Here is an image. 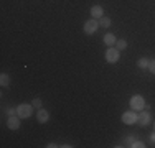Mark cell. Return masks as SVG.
<instances>
[{
	"instance_id": "obj_1",
	"label": "cell",
	"mask_w": 155,
	"mask_h": 148,
	"mask_svg": "<svg viewBox=\"0 0 155 148\" xmlns=\"http://www.w3.org/2000/svg\"><path fill=\"white\" fill-rule=\"evenodd\" d=\"M33 114V105L31 104H20L17 107V115L20 118H30Z\"/></svg>"
},
{
	"instance_id": "obj_2",
	"label": "cell",
	"mask_w": 155,
	"mask_h": 148,
	"mask_svg": "<svg viewBox=\"0 0 155 148\" xmlns=\"http://www.w3.org/2000/svg\"><path fill=\"white\" fill-rule=\"evenodd\" d=\"M119 58H120L119 50L114 48V46H109V50L106 51V61L110 63V64H116V63L119 61Z\"/></svg>"
},
{
	"instance_id": "obj_3",
	"label": "cell",
	"mask_w": 155,
	"mask_h": 148,
	"mask_svg": "<svg viewBox=\"0 0 155 148\" xmlns=\"http://www.w3.org/2000/svg\"><path fill=\"white\" fill-rule=\"evenodd\" d=\"M130 107L132 110H143V107H145V99L142 97V95H132L130 99Z\"/></svg>"
},
{
	"instance_id": "obj_4",
	"label": "cell",
	"mask_w": 155,
	"mask_h": 148,
	"mask_svg": "<svg viewBox=\"0 0 155 148\" xmlns=\"http://www.w3.org/2000/svg\"><path fill=\"white\" fill-rule=\"evenodd\" d=\"M97 28H99V21L96 20V18H91V20H87L86 23H84V33H86V35H94Z\"/></svg>"
},
{
	"instance_id": "obj_5",
	"label": "cell",
	"mask_w": 155,
	"mask_h": 148,
	"mask_svg": "<svg viewBox=\"0 0 155 148\" xmlns=\"http://www.w3.org/2000/svg\"><path fill=\"white\" fill-rule=\"evenodd\" d=\"M137 118H139V115L135 114V110H130V112H124L122 114V122L125 125L137 124Z\"/></svg>"
},
{
	"instance_id": "obj_6",
	"label": "cell",
	"mask_w": 155,
	"mask_h": 148,
	"mask_svg": "<svg viewBox=\"0 0 155 148\" xmlns=\"http://www.w3.org/2000/svg\"><path fill=\"white\" fill-rule=\"evenodd\" d=\"M150 120H152V115H150L149 110H140V115L137 118V124H140L142 127H147V125L150 124Z\"/></svg>"
},
{
	"instance_id": "obj_7",
	"label": "cell",
	"mask_w": 155,
	"mask_h": 148,
	"mask_svg": "<svg viewBox=\"0 0 155 148\" xmlns=\"http://www.w3.org/2000/svg\"><path fill=\"white\" fill-rule=\"evenodd\" d=\"M7 127H8L10 130H18V128H20V117L18 115L8 117V120H7Z\"/></svg>"
},
{
	"instance_id": "obj_8",
	"label": "cell",
	"mask_w": 155,
	"mask_h": 148,
	"mask_svg": "<svg viewBox=\"0 0 155 148\" xmlns=\"http://www.w3.org/2000/svg\"><path fill=\"white\" fill-rule=\"evenodd\" d=\"M36 120H38L40 124H46V122L50 120V112H48V110H45V109H38Z\"/></svg>"
},
{
	"instance_id": "obj_9",
	"label": "cell",
	"mask_w": 155,
	"mask_h": 148,
	"mask_svg": "<svg viewBox=\"0 0 155 148\" xmlns=\"http://www.w3.org/2000/svg\"><path fill=\"white\" fill-rule=\"evenodd\" d=\"M91 15H93V18H96V20H101V18L104 17V8H102L101 5H94L93 8H91Z\"/></svg>"
},
{
	"instance_id": "obj_10",
	"label": "cell",
	"mask_w": 155,
	"mask_h": 148,
	"mask_svg": "<svg viewBox=\"0 0 155 148\" xmlns=\"http://www.w3.org/2000/svg\"><path fill=\"white\" fill-rule=\"evenodd\" d=\"M102 40H104V43L107 44V46H116V43H117L116 35H112V33H106Z\"/></svg>"
},
{
	"instance_id": "obj_11",
	"label": "cell",
	"mask_w": 155,
	"mask_h": 148,
	"mask_svg": "<svg viewBox=\"0 0 155 148\" xmlns=\"http://www.w3.org/2000/svg\"><path fill=\"white\" fill-rule=\"evenodd\" d=\"M0 84H2L3 87H8L10 86V76L7 72H2L0 74Z\"/></svg>"
},
{
	"instance_id": "obj_12",
	"label": "cell",
	"mask_w": 155,
	"mask_h": 148,
	"mask_svg": "<svg viewBox=\"0 0 155 148\" xmlns=\"http://www.w3.org/2000/svg\"><path fill=\"white\" fill-rule=\"evenodd\" d=\"M149 63L150 61L147 58H140L139 61H137V66H139L140 69H147V68H149Z\"/></svg>"
},
{
	"instance_id": "obj_13",
	"label": "cell",
	"mask_w": 155,
	"mask_h": 148,
	"mask_svg": "<svg viewBox=\"0 0 155 148\" xmlns=\"http://www.w3.org/2000/svg\"><path fill=\"white\" fill-rule=\"evenodd\" d=\"M99 27L109 28V27H110V18H109V17H102L101 20H99Z\"/></svg>"
},
{
	"instance_id": "obj_14",
	"label": "cell",
	"mask_w": 155,
	"mask_h": 148,
	"mask_svg": "<svg viewBox=\"0 0 155 148\" xmlns=\"http://www.w3.org/2000/svg\"><path fill=\"white\" fill-rule=\"evenodd\" d=\"M116 48H117L119 51L125 50V48H127V41H125V40H117V43H116Z\"/></svg>"
},
{
	"instance_id": "obj_15",
	"label": "cell",
	"mask_w": 155,
	"mask_h": 148,
	"mask_svg": "<svg viewBox=\"0 0 155 148\" xmlns=\"http://www.w3.org/2000/svg\"><path fill=\"white\" fill-rule=\"evenodd\" d=\"M31 105L36 107V109H41V99H40V97H35V99L31 101Z\"/></svg>"
},
{
	"instance_id": "obj_16",
	"label": "cell",
	"mask_w": 155,
	"mask_h": 148,
	"mask_svg": "<svg viewBox=\"0 0 155 148\" xmlns=\"http://www.w3.org/2000/svg\"><path fill=\"white\" fill-rule=\"evenodd\" d=\"M147 69H149L152 74H155V59H152V61L149 63V68H147Z\"/></svg>"
},
{
	"instance_id": "obj_17",
	"label": "cell",
	"mask_w": 155,
	"mask_h": 148,
	"mask_svg": "<svg viewBox=\"0 0 155 148\" xmlns=\"http://www.w3.org/2000/svg\"><path fill=\"white\" fill-rule=\"evenodd\" d=\"M130 146H134V148H143L145 145H143L142 142H132V145Z\"/></svg>"
},
{
	"instance_id": "obj_18",
	"label": "cell",
	"mask_w": 155,
	"mask_h": 148,
	"mask_svg": "<svg viewBox=\"0 0 155 148\" xmlns=\"http://www.w3.org/2000/svg\"><path fill=\"white\" fill-rule=\"evenodd\" d=\"M7 114H8V117L17 115V109H7Z\"/></svg>"
},
{
	"instance_id": "obj_19",
	"label": "cell",
	"mask_w": 155,
	"mask_h": 148,
	"mask_svg": "<svg viewBox=\"0 0 155 148\" xmlns=\"http://www.w3.org/2000/svg\"><path fill=\"white\" fill-rule=\"evenodd\" d=\"M46 146H48V148H54V146H58V145H54V143H48Z\"/></svg>"
},
{
	"instance_id": "obj_20",
	"label": "cell",
	"mask_w": 155,
	"mask_h": 148,
	"mask_svg": "<svg viewBox=\"0 0 155 148\" xmlns=\"http://www.w3.org/2000/svg\"><path fill=\"white\" fill-rule=\"evenodd\" d=\"M150 140H152V142L155 143V133H152V135H150Z\"/></svg>"
},
{
	"instance_id": "obj_21",
	"label": "cell",
	"mask_w": 155,
	"mask_h": 148,
	"mask_svg": "<svg viewBox=\"0 0 155 148\" xmlns=\"http://www.w3.org/2000/svg\"><path fill=\"white\" fill-rule=\"evenodd\" d=\"M153 132H155V124H153Z\"/></svg>"
}]
</instances>
